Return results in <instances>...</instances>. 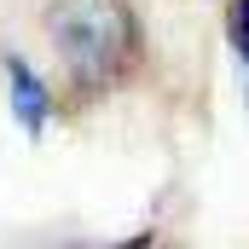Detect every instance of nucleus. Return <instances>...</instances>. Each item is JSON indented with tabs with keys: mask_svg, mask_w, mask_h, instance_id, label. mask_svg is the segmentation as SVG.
Returning <instances> with one entry per match:
<instances>
[{
	"mask_svg": "<svg viewBox=\"0 0 249 249\" xmlns=\"http://www.w3.org/2000/svg\"><path fill=\"white\" fill-rule=\"evenodd\" d=\"M6 81H12V110H18V122L29 127V133H41L47 116H53V93H47V81L29 70V58H6Z\"/></svg>",
	"mask_w": 249,
	"mask_h": 249,
	"instance_id": "2",
	"label": "nucleus"
},
{
	"mask_svg": "<svg viewBox=\"0 0 249 249\" xmlns=\"http://www.w3.org/2000/svg\"><path fill=\"white\" fill-rule=\"evenodd\" d=\"M226 35H232L238 58L249 64V0H226Z\"/></svg>",
	"mask_w": 249,
	"mask_h": 249,
	"instance_id": "3",
	"label": "nucleus"
},
{
	"mask_svg": "<svg viewBox=\"0 0 249 249\" xmlns=\"http://www.w3.org/2000/svg\"><path fill=\"white\" fill-rule=\"evenodd\" d=\"M47 29H53V47L81 93L122 87L145 58L139 12L127 0H53Z\"/></svg>",
	"mask_w": 249,
	"mask_h": 249,
	"instance_id": "1",
	"label": "nucleus"
}]
</instances>
